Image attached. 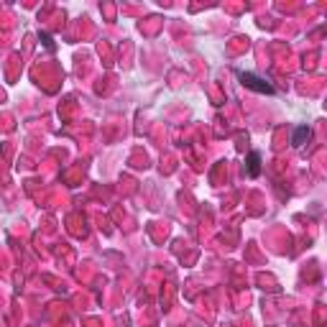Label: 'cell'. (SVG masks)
Listing matches in <instances>:
<instances>
[{
    "label": "cell",
    "mask_w": 327,
    "mask_h": 327,
    "mask_svg": "<svg viewBox=\"0 0 327 327\" xmlns=\"http://www.w3.org/2000/svg\"><path fill=\"white\" fill-rule=\"evenodd\" d=\"M248 174L251 176L261 174V154L258 151H251V156H248Z\"/></svg>",
    "instance_id": "2"
},
{
    "label": "cell",
    "mask_w": 327,
    "mask_h": 327,
    "mask_svg": "<svg viewBox=\"0 0 327 327\" xmlns=\"http://www.w3.org/2000/svg\"><path fill=\"white\" fill-rule=\"evenodd\" d=\"M238 77H241L243 87H248V90H256V92H266V95H274V87L269 82H263L261 77H256L251 72H238Z\"/></svg>",
    "instance_id": "1"
},
{
    "label": "cell",
    "mask_w": 327,
    "mask_h": 327,
    "mask_svg": "<svg viewBox=\"0 0 327 327\" xmlns=\"http://www.w3.org/2000/svg\"><path fill=\"white\" fill-rule=\"evenodd\" d=\"M310 136H312L310 128H307V125H299V128H296V133H294V146H296V148L304 146V141H307Z\"/></svg>",
    "instance_id": "3"
}]
</instances>
